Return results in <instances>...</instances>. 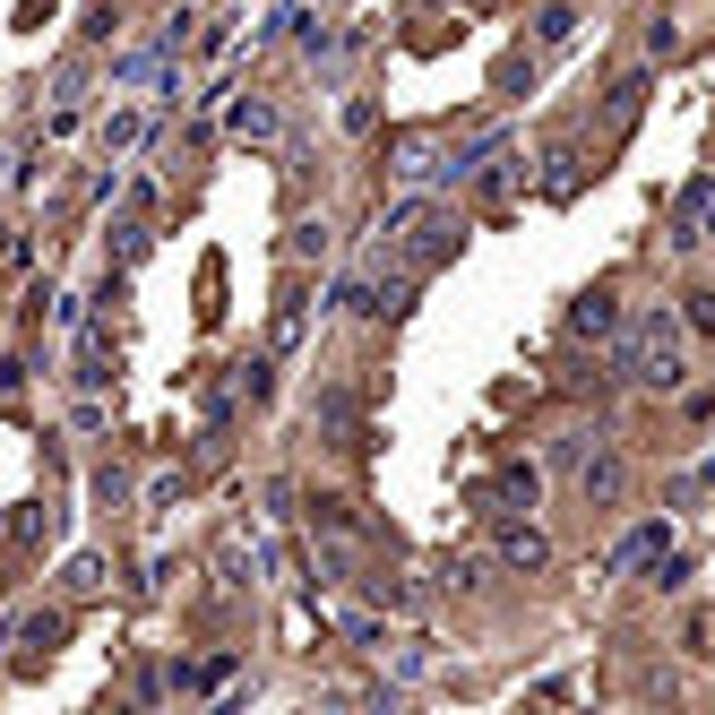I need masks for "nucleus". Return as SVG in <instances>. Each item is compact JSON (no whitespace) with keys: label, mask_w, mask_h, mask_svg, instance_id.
<instances>
[{"label":"nucleus","mask_w":715,"mask_h":715,"mask_svg":"<svg viewBox=\"0 0 715 715\" xmlns=\"http://www.w3.org/2000/svg\"><path fill=\"white\" fill-rule=\"evenodd\" d=\"M620 491H629V466H620V457H595V466H586V500H620Z\"/></svg>","instance_id":"nucleus-5"},{"label":"nucleus","mask_w":715,"mask_h":715,"mask_svg":"<svg viewBox=\"0 0 715 715\" xmlns=\"http://www.w3.org/2000/svg\"><path fill=\"white\" fill-rule=\"evenodd\" d=\"M440 173H466V164H449L431 138H405V147H396V182H414V190H423V182H440Z\"/></svg>","instance_id":"nucleus-2"},{"label":"nucleus","mask_w":715,"mask_h":715,"mask_svg":"<svg viewBox=\"0 0 715 715\" xmlns=\"http://www.w3.org/2000/svg\"><path fill=\"white\" fill-rule=\"evenodd\" d=\"M569 320H578L586 336H613V327H620V311H613V293H586V302L569 311Z\"/></svg>","instance_id":"nucleus-6"},{"label":"nucleus","mask_w":715,"mask_h":715,"mask_svg":"<svg viewBox=\"0 0 715 715\" xmlns=\"http://www.w3.org/2000/svg\"><path fill=\"white\" fill-rule=\"evenodd\" d=\"M689 207L707 216V242H715V190H689Z\"/></svg>","instance_id":"nucleus-12"},{"label":"nucleus","mask_w":715,"mask_h":715,"mask_svg":"<svg viewBox=\"0 0 715 715\" xmlns=\"http://www.w3.org/2000/svg\"><path fill=\"white\" fill-rule=\"evenodd\" d=\"M293 251H302V259H327V225H293Z\"/></svg>","instance_id":"nucleus-9"},{"label":"nucleus","mask_w":715,"mask_h":715,"mask_svg":"<svg viewBox=\"0 0 715 715\" xmlns=\"http://www.w3.org/2000/svg\"><path fill=\"white\" fill-rule=\"evenodd\" d=\"M664 543H673V535H664V526H647V535H629V543L613 552V569H638V560H664Z\"/></svg>","instance_id":"nucleus-7"},{"label":"nucleus","mask_w":715,"mask_h":715,"mask_svg":"<svg viewBox=\"0 0 715 715\" xmlns=\"http://www.w3.org/2000/svg\"><path fill=\"white\" fill-rule=\"evenodd\" d=\"M500 560H509V569H543V560H552V543H543L535 526H500Z\"/></svg>","instance_id":"nucleus-3"},{"label":"nucleus","mask_w":715,"mask_h":715,"mask_svg":"<svg viewBox=\"0 0 715 715\" xmlns=\"http://www.w3.org/2000/svg\"><path fill=\"white\" fill-rule=\"evenodd\" d=\"M61 629H69V620H61V613H35V620H27V629H18V638H27V647H61Z\"/></svg>","instance_id":"nucleus-8"},{"label":"nucleus","mask_w":715,"mask_h":715,"mask_svg":"<svg viewBox=\"0 0 715 715\" xmlns=\"http://www.w3.org/2000/svg\"><path fill=\"white\" fill-rule=\"evenodd\" d=\"M620 362H629V380L638 389H655V396H673L689 380V354H682V320L673 311H647V320L620 336Z\"/></svg>","instance_id":"nucleus-1"},{"label":"nucleus","mask_w":715,"mask_h":715,"mask_svg":"<svg viewBox=\"0 0 715 715\" xmlns=\"http://www.w3.org/2000/svg\"><path fill=\"white\" fill-rule=\"evenodd\" d=\"M500 491H509V500H526V509H535V466H509V474H500Z\"/></svg>","instance_id":"nucleus-10"},{"label":"nucleus","mask_w":715,"mask_h":715,"mask_svg":"<svg viewBox=\"0 0 715 715\" xmlns=\"http://www.w3.org/2000/svg\"><path fill=\"white\" fill-rule=\"evenodd\" d=\"M233 138H276V104L242 96V104H233Z\"/></svg>","instance_id":"nucleus-4"},{"label":"nucleus","mask_w":715,"mask_h":715,"mask_svg":"<svg viewBox=\"0 0 715 715\" xmlns=\"http://www.w3.org/2000/svg\"><path fill=\"white\" fill-rule=\"evenodd\" d=\"M689 327H698V336H715V293H689V311H682Z\"/></svg>","instance_id":"nucleus-11"}]
</instances>
